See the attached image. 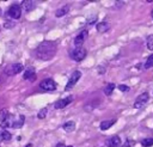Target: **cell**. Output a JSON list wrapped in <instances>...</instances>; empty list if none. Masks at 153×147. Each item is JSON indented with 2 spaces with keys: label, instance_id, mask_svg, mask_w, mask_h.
I'll return each mask as SVG.
<instances>
[{
  "label": "cell",
  "instance_id": "1",
  "mask_svg": "<svg viewBox=\"0 0 153 147\" xmlns=\"http://www.w3.org/2000/svg\"><path fill=\"white\" fill-rule=\"evenodd\" d=\"M56 50H57V45H56L55 42L43 41L37 45V48L35 50V55H36L37 59L47 61V60H50L55 56Z\"/></svg>",
  "mask_w": 153,
  "mask_h": 147
},
{
  "label": "cell",
  "instance_id": "2",
  "mask_svg": "<svg viewBox=\"0 0 153 147\" xmlns=\"http://www.w3.org/2000/svg\"><path fill=\"white\" fill-rule=\"evenodd\" d=\"M86 56V50L82 48V47H79V48H75L72 53H71V57L76 61V62H80L81 60H84Z\"/></svg>",
  "mask_w": 153,
  "mask_h": 147
},
{
  "label": "cell",
  "instance_id": "3",
  "mask_svg": "<svg viewBox=\"0 0 153 147\" xmlns=\"http://www.w3.org/2000/svg\"><path fill=\"white\" fill-rule=\"evenodd\" d=\"M148 99H149V94H148V92H143V93L139 94V97L135 99V103H134V108H136V109H140V108L145 106V105L147 104Z\"/></svg>",
  "mask_w": 153,
  "mask_h": 147
},
{
  "label": "cell",
  "instance_id": "4",
  "mask_svg": "<svg viewBox=\"0 0 153 147\" xmlns=\"http://www.w3.org/2000/svg\"><path fill=\"white\" fill-rule=\"evenodd\" d=\"M7 14L12 18V19H19L20 16H22V7L18 5V4H14L12 5L8 11H7Z\"/></svg>",
  "mask_w": 153,
  "mask_h": 147
},
{
  "label": "cell",
  "instance_id": "5",
  "mask_svg": "<svg viewBox=\"0 0 153 147\" xmlns=\"http://www.w3.org/2000/svg\"><path fill=\"white\" fill-rule=\"evenodd\" d=\"M80 78H81V72H80V71H74V72L72 73V76L69 78L67 85H66V91H69L71 88H73L74 85L76 84V81H78Z\"/></svg>",
  "mask_w": 153,
  "mask_h": 147
},
{
  "label": "cell",
  "instance_id": "6",
  "mask_svg": "<svg viewBox=\"0 0 153 147\" xmlns=\"http://www.w3.org/2000/svg\"><path fill=\"white\" fill-rule=\"evenodd\" d=\"M39 87L43 91H54L56 90V82L53 79H44L39 82Z\"/></svg>",
  "mask_w": 153,
  "mask_h": 147
},
{
  "label": "cell",
  "instance_id": "7",
  "mask_svg": "<svg viewBox=\"0 0 153 147\" xmlns=\"http://www.w3.org/2000/svg\"><path fill=\"white\" fill-rule=\"evenodd\" d=\"M14 116L11 115V114H7L4 118H2V122H1V127L2 128H8V127H14Z\"/></svg>",
  "mask_w": 153,
  "mask_h": 147
},
{
  "label": "cell",
  "instance_id": "8",
  "mask_svg": "<svg viewBox=\"0 0 153 147\" xmlns=\"http://www.w3.org/2000/svg\"><path fill=\"white\" fill-rule=\"evenodd\" d=\"M87 30H82L75 38H74V44H75V47L76 48H79V47H81V44L85 42V39H86V37H87Z\"/></svg>",
  "mask_w": 153,
  "mask_h": 147
},
{
  "label": "cell",
  "instance_id": "9",
  "mask_svg": "<svg viewBox=\"0 0 153 147\" xmlns=\"http://www.w3.org/2000/svg\"><path fill=\"white\" fill-rule=\"evenodd\" d=\"M72 100H73V97H72V96H68V97H66V98H63V99L57 100V102L54 104V108H55V109H63V108L67 106Z\"/></svg>",
  "mask_w": 153,
  "mask_h": 147
},
{
  "label": "cell",
  "instance_id": "10",
  "mask_svg": "<svg viewBox=\"0 0 153 147\" xmlns=\"http://www.w3.org/2000/svg\"><path fill=\"white\" fill-rule=\"evenodd\" d=\"M105 145L108 147H120V145H121V137L117 136V135H114V136L109 137L105 141Z\"/></svg>",
  "mask_w": 153,
  "mask_h": 147
},
{
  "label": "cell",
  "instance_id": "11",
  "mask_svg": "<svg viewBox=\"0 0 153 147\" xmlns=\"http://www.w3.org/2000/svg\"><path fill=\"white\" fill-rule=\"evenodd\" d=\"M23 78L25 80H30V81H35L36 80V74H35V69L32 67H29L26 68V71L24 72V75Z\"/></svg>",
  "mask_w": 153,
  "mask_h": 147
},
{
  "label": "cell",
  "instance_id": "12",
  "mask_svg": "<svg viewBox=\"0 0 153 147\" xmlns=\"http://www.w3.org/2000/svg\"><path fill=\"white\" fill-rule=\"evenodd\" d=\"M96 29H97L98 32L104 33V32H106V31L110 29V24L106 23V22H100V23H98V24L96 25Z\"/></svg>",
  "mask_w": 153,
  "mask_h": 147
},
{
  "label": "cell",
  "instance_id": "13",
  "mask_svg": "<svg viewBox=\"0 0 153 147\" xmlns=\"http://www.w3.org/2000/svg\"><path fill=\"white\" fill-rule=\"evenodd\" d=\"M116 123V120L114 118V120H105V121H102L100 122V125H99V128H100V130H106V129H109L111 125H114Z\"/></svg>",
  "mask_w": 153,
  "mask_h": 147
},
{
  "label": "cell",
  "instance_id": "14",
  "mask_svg": "<svg viewBox=\"0 0 153 147\" xmlns=\"http://www.w3.org/2000/svg\"><path fill=\"white\" fill-rule=\"evenodd\" d=\"M23 65L22 63H13L11 67H10V73L8 74H18V73H20L22 71H23Z\"/></svg>",
  "mask_w": 153,
  "mask_h": 147
},
{
  "label": "cell",
  "instance_id": "15",
  "mask_svg": "<svg viewBox=\"0 0 153 147\" xmlns=\"http://www.w3.org/2000/svg\"><path fill=\"white\" fill-rule=\"evenodd\" d=\"M23 8L26 12L32 11L35 8V2L33 1H30V0H25V1H23Z\"/></svg>",
  "mask_w": 153,
  "mask_h": 147
},
{
  "label": "cell",
  "instance_id": "16",
  "mask_svg": "<svg viewBox=\"0 0 153 147\" xmlns=\"http://www.w3.org/2000/svg\"><path fill=\"white\" fill-rule=\"evenodd\" d=\"M68 12H69V6L68 5H65V6H62L61 8H59L55 12V16L56 17H62V16H66Z\"/></svg>",
  "mask_w": 153,
  "mask_h": 147
},
{
  "label": "cell",
  "instance_id": "17",
  "mask_svg": "<svg viewBox=\"0 0 153 147\" xmlns=\"http://www.w3.org/2000/svg\"><path fill=\"white\" fill-rule=\"evenodd\" d=\"M62 128H63V130H66V131H73L74 129H75V123H74V121H68V122H66L63 125H62Z\"/></svg>",
  "mask_w": 153,
  "mask_h": 147
},
{
  "label": "cell",
  "instance_id": "18",
  "mask_svg": "<svg viewBox=\"0 0 153 147\" xmlns=\"http://www.w3.org/2000/svg\"><path fill=\"white\" fill-rule=\"evenodd\" d=\"M114 88H115V84L110 82V84H108V85L105 86V88H104V93H105L106 96H110V94L112 93Z\"/></svg>",
  "mask_w": 153,
  "mask_h": 147
},
{
  "label": "cell",
  "instance_id": "19",
  "mask_svg": "<svg viewBox=\"0 0 153 147\" xmlns=\"http://www.w3.org/2000/svg\"><path fill=\"white\" fill-rule=\"evenodd\" d=\"M141 145H142L143 147H149V146H152V145H153V137L143 139V140L141 141Z\"/></svg>",
  "mask_w": 153,
  "mask_h": 147
},
{
  "label": "cell",
  "instance_id": "20",
  "mask_svg": "<svg viewBox=\"0 0 153 147\" xmlns=\"http://www.w3.org/2000/svg\"><path fill=\"white\" fill-rule=\"evenodd\" d=\"M153 67V54L148 56V59L146 60V63H145V68H151Z\"/></svg>",
  "mask_w": 153,
  "mask_h": 147
},
{
  "label": "cell",
  "instance_id": "21",
  "mask_svg": "<svg viewBox=\"0 0 153 147\" xmlns=\"http://www.w3.org/2000/svg\"><path fill=\"white\" fill-rule=\"evenodd\" d=\"M147 48L149 50H153V35H149L147 37Z\"/></svg>",
  "mask_w": 153,
  "mask_h": 147
},
{
  "label": "cell",
  "instance_id": "22",
  "mask_svg": "<svg viewBox=\"0 0 153 147\" xmlns=\"http://www.w3.org/2000/svg\"><path fill=\"white\" fill-rule=\"evenodd\" d=\"M1 135H2V140H4V141H8V140H11V137H12L11 134H10L7 130H2V131H1Z\"/></svg>",
  "mask_w": 153,
  "mask_h": 147
},
{
  "label": "cell",
  "instance_id": "23",
  "mask_svg": "<svg viewBox=\"0 0 153 147\" xmlns=\"http://www.w3.org/2000/svg\"><path fill=\"white\" fill-rule=\"evenodd\" d=\"M47 111H48V109H47V108L41 109V110H39V112H38V115H37V116H38V118H41V120H42V118H44V117L47 116Z\"/></svg>",
  "mask_w": 153,
  "mask_h": 147
},
{
  "label": "cell",
  "instance_id": "24",
  "mask_svg": "<svg viewBox=\"0 0 153 147\" xmlns=\"http://www.w3.org/2000/svg\"><path fill=\"white\" fill-rule=\"evenodd\" d=\"M14 22H11V20H6L5 23H4V26L6 27V29H12V27H14Z\"/></svg>",
  "mask_w": 153,
  "mask_h": 147
},
{
  "label": "cell",
  "instance_id": "25",
  "mask_svg": "<svg viewBox=\"0 0 153 147\" xmlns=\"http://www.w3.org/2000/svg\"><path fill=\"white\" fill-rule=\"evenodd\" d=\"M118 90L121 92H128L129 91V86H127V85H120L118 86Z\"/></svg>",
  "mask_w": 153,
  "mask_h": 147
},
{
  "label": "cell",
  "instance_id": "26",
  "mask_svg": "<svg viewBox=\"0 0 153 147\" xmlns=\"http://www.w3.org/2000/svg\"><path fill=\"white\" fill-rule=\"evenodd\" d=\"M96 20H97V16L90 17V18H87V24H93V23H94Z\"/></svg>",
  "mask_w": 153,
  "mask_h": 147
},
{
  "label": "cell",
  "instance_id": "27",
  "mask_svg": "<svg viewBox=\"0 0 153 147\" xmlns=\"http://www.w3.org/2000/svg\"><path fill=\"white\" fill-rule=\"evenodd\" d=\"M56 147H66V146H65V143L60 142V143H57V145H56Z\"/></svg>",
  "mask_w": 153,
  "mask_h": 147
},
{
  "label": "cell",
  "instance_id": "28",
  "mask_svg": "<svg viewBox=\"0 0 153 147\" xmlns=\"http://www.w3.org/2000/svg\"><path fill=\"white\" fill-rule=\"evenodd\" d=\"M0 141H4V140H2V135H1V131H0Z\"/></svg>",
  "mask_w": 153,
  "mask_h": 147
},
{
  "label": "cell",
  "instance_id": "29",
  "mask_svg": "<svg viewBox=\"0 0 153 147\" xmlns=\"http://www.w3.org/2000/svg\"><path fill=\"white\" fill-rule=\"evenodd\" d=\"M151 16H152V18H153V10H152V12H151Z\"/></svg>",
  "mask_w": 153,
  "mask_h": 147
},
{
  "label": "cell",
  "instance_id": "30",
  "mask_svg": "<svg viewBox=\"0 0 153 147\" xmlns=\"http://www.w3.org/2000/svg\"><path fill=\"white\" fill-rule=\"evenodd\" d=\"M26 147H32V145H27V146H26Z\"/></svg>",
  "mask_w": 153,
  "mask_h": 147
},
{
  "label": "cell",
  "instance_id": "31",
  "mask_svg": "<svg viewBox=\"0 0 153 147\" xmlns=\"http://www.w3.org/2000/svg\"><path fill=\"white\" fill-rule=\"evenodd\" d=\"M68 147H72V146H68Z\"/></svg>",
  "mask_w": 153,
  "mask_h": 147
}]
</instances>
